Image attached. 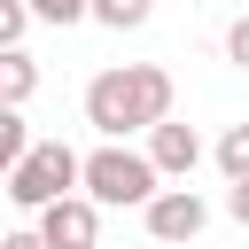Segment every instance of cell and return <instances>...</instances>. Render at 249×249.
<instances>
[{
    "instance_id": "cell-6",
    "label": "cell",
    "mask_w": 249,
    "mask_h": 249,
    "mask_svg": "<svg viewBox=\"0 0 249 249\" xmlns=\"http://www.w3.org/2000/svg\"><path fill=\"white\" fill-rule=\"evenodd\" d=\"M148 156H156V171H163V179H187V171L202 163V140H195V124L163 117V124L148 132Z\"/></svg>"
},
{
    "instance_id": "cell-11",
    "label": "cell",
    "mask_w": 249,
    "mask_h": 249,
    "mask_svg": "<svg viewBox=\"0 0 249 249\" xmlns=\"http://www.w3.org/2000/svg\"><path fill=\"white\" fill-rule=\"evenodd\" d=\"M39 16H31V0H0V47H23V31H31Z\"/></svg>"
},
{
    "instance_id": "cell-3",
    "label": "cell",
    "mask_w": 249,
    "mask_h": 249,
    "mask_svg": "<svg viewBox=\"0 0 249 249\" xmlns=\"http://www.w3.org/2000/svg\"><path fill=\"white\" fill-rule=\"evenodd\" d=\"M70 187H86V156H78L70 140H39V148L8 171V202H16V210H31V218H39L47 202H62Z\"/></svg>"
},
{
    "instance_id": "cell-13",
    "label": "cell",
    "mask_w": 249,
    "mask_h": 249,
    "mask_svg": "<svg viewBox=\"0 0 249 249\" xmlns=\"http://www.w3.org/2000/svg\"><path fill=\"white\" fill-rule=\"evenodd\" d=\"M226 62H233V70H249V16H233V23H226Z\"/></svg>"
},
{
    "instance_id": "cell-1",
    "label": "cell",
    "mask_w": 249,
    "mask_h": 249,
    "mask_svg": "<svg viewBox=\"0 0 249 249\" xmlns=\"http://www.w3.org/2000/svg\"><path fill=\"white\" fill-rule=\"evenodd\" d=\"M171 117V70L163 62H117L86 86V124L101 140H124V132H156Z\"/></svg>"
},
{
    "instance_id": "cell-7",
    "label": "cell",
    "mask_w": 249,
    "mask_h": 249,
    "mask_svg": "<svg viewBox=\"0 0 249 249\" xmlns=\"http://www.w3.org/2000/svg\"><path fill=\"white\" fill-rule=\"evenodd\" d=\"M31 86H39V62H31L23 47H0V101H8V109H23V101H31Z\"/></svg>"
},
{
    "instance_id": "cell-15",
    "label": "cell",
    "mask_w": 249,
    "mask_h": 249,
    "mask_svg": "<svg viewBox=\"0 0 249 249\" xmlns=\"http://www.w3.org/2000/svg\"><path fill=\"white\" fill-rule=\"evenodd\" d=\"M0 249H54V241H47L39 226H16V233H0Z\"/></svg>"
},
{
    "instance_id": "cell-9",
    "label": "cell",
    "mask_w": 249,
    "mask_h": 249,
    "mask_svg": "<svg viewBox=\"0 0 249 249\" xmlns=\"http://www.w3.org/2000/svg\"><path fill=\"white\" fill-rule=\"evenodd\" d=\"M156 16V0H93V23H109V31H140Z\"/></svg>"
},
{
    "instance_id": "cell-8",
    "label": "cell",
    "mask_w": 249,
    "mask_h": 249,
    "mask_svg": "<svg viewBox=\"0 0 249 249\" xmlns=\"http://www.w3.org/2000/svg\"><path fill=\"white\" fill-rule=\"evenodd\" d=\"M31 148H39V140L23 132V109H8V101H0V171H16Z\"/></svg>"
},
{
    "instance_id": "cell-5",
    "label": "cell",
    "mask_w": 249,
    "mask_h": 249,
    "mask_svg": "<svg viewBox=\"0 0 249 249\" xmlns=\"http://www.w3.org/2000/svg\"><path fill=\"white\" fill-rule=\"evenodd\" d=\"M39 233L54 249H101V202L93 195H62V202L39 210Z\"/></svg>"
},
{
    "instance_id": "cell-14",
    "label": "cell",
    "mask_w": 249,
    "mask_h": 249,
    "mask_svg": "<svg viewBox=\"0 0 249 249\" xmlns=\"http://www.w3.org/2000/svg\"><path fill=\"white\" fill-rule=\"evenodd\" d=\"M226 218L249 226V179H226Z\"/></svg>"
},
{
    "instance_id": "cell-2",
    "label": "cell",
    "mask_w": 249,
    "mask_h": 249,
    "mask_svg": "<svg viewBox=\"0 0 249 249\" xmlns=\"http://www.w3.org/2000/svg\"><path fill=\"white\" fill-rule=\"evenodd\" d=\"M86 195H93L101 210H148V202L163 195V171H156V156H148V148L101 140V148L86 156Z\"/></svg>"
},
{
    "instance_id": "cell-4",
    "label": "cell",
    "mask_w": 249,
    "mask_h": 249,
    "mask_svg": "<svg viewBox=\"0 0 249 249\" xmlns=\"http://www.w3.org/2000/svg\"><path fill=\"white\" fill-rule=\"evenodd\" d=\"M140 218H148V241H156V249H171V241H195V233L210 226V202H202L195 187H163Z\"/></svg>"
},
{
    "instance_id": "cell-10",
    "label": "cell",
    "mask_w": 249,
    "mask_h": 249,
    "mask_svg": "<svg viewBox=\"0 0 249 249\" xmlns=\"http://www.w3.org/2000/svg\"><path fill=\"white\" fill-rule=\"evenodd\" d=\"M218 171H226V179H249V117L218 132Z\"/></svg>"
},
{
    "instance_id": "cell-12",
    "label": "cell",
    "mask_w": 249,
    "mask_h": 249,
    "mask_svg": "<svg viewBox=\"0 0 249 249\" xmlns=\"http://www.w3.org/2000/svg\"><path fill=\"white\" fill-rule=\"evenodd\" d=\"M31 16H39V23H86L93 0H31Z\"/></svg>"
}]
</instances>
